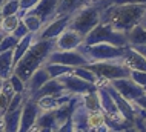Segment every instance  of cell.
<instances>
[{"label":"cell","instance_id":"cell-1","mask_svg":"<svg viewBox=\"0 0 146 132\" xmlns=\"http://www.w3.org/2000/svg\"><path fill=\"white\" fill-rule=\"evenodd\" d=\"M146 14V3H129V5H108L102 11L100 22L111 25L114 29L128 34L140 25Z\"/></svg>","mask_w":146,"mask_h":132},{"label":"cell","instance_id":"cell-2","mask_svg":"<svg viewBox=\"0 0 146 132\" xmlns=\"http://www.w3.org/2000/svg\"><path fill=\"white\" fill-rule=\"evenodd\" d=\"M54 49H56L54 40H35L33 46L28 49V52L14 66V74L26 83L31 75L46 63L49 54Z\"/></svg>","mask_w":146,"mask_h":132},{"label":"cell","instance_id":"cell-3","mask_svg":"<svg viewBox=\"0 0 146 132\" xmlns=\"http://www.w3.org/2000/svg\"><path fill=\"white\" fill-rule=\"evenodd\" d=\"M108 5H111V2H100L94 3V5L85 6L82 9H78L77 13L72 14L69 23V29L76 31L77 34H80L82 37H86L91 31L96 28L102 20V11L105 9Z\"/></svg>","mask_w":146,"mask_h":132},{"label":"cell","instance_id":"cell-4","mask_svg":"<svg viewBox=\"0 0 146 132\" xmlns=\"http://www.w3.org/2000/svg\"><path fill=\"white\" fill-rule=\"evenodd\" d=\"M97 43H109V45H114L118 48L129 46L128 45V35L125 33H120V31L114 29L111 25L103 23V22H100L86 35L82 45L89 46V45H97Z\"/></svg>","mask_w":146,"mask_h":132},{"label":"cell","instance_id":"cell-5","mask_svg":"<svg viewBox=\"0 0 146 132\" xmlns=\"http://www.w3.org/2000/svg\"><path fill=\"white\" fill-rule=\"evenodd\" d=\"M89 71H92L97 75L98 83L100 82H112L117 78H128L129 77V69L121 60H109V62H94L86 65ZM97 83V85H98Z\"/></svg>","mask_w":146,"mask_h":132},{"label":"cell","instance_id":"cell-6","mask_svg":"<svg viewBox=\"0 0 146 132\" xmlns=\"http://www.w3.org/2000/svg\"><path fill=\"white\" fill-rule=\"evenodd\" d=\"M126 48H118V46L109 45V43H97V45H89V46L80 45L78 51L89 60V63H94V62L121 60Z\"/></svg>","mask_w":146,"mask_h":132},{"label":"cell","instance_id":"cell-7","mask_svg":"<svg viewBox=\"0 0 146 132\" xmlns=\"http://www.w3.org/2000/svg\"><path fill=\"white\" fill-rule=\"evenodd\" d=\"M46 63H57V65L63 66H69V68H85L86 65H89V60L85 57L78 49L74 51H58L54 49L49 54Z\"/></svg>","mask_w":146,"mask_h":132},{"label":"cell","instance_id":"cell-8","mask_svg":"<svg viewBox=\"0 0 146 132\" xmlns=\"http://www.w3.org/2000/svg\"><path fill=\"white\" fill-rule=\"evenodd\" d=\"M57 80L63 85L66 92L71 94V95H85V94H91V92H96L97 91V85L85 82V80L76 77L72 72L62 75V77H58Z\"/></svg>","mask_w":146,"mask_h":132},{"label":"cell","instance_id":"cell-9","mask_svg":"<svg viewBox=\"0 0 146 132\" xmlns=\"http://www.w3.org/2000/svg\"><path fill=\"white\" fill-rule=\"evenodd\" d=\"M109 85H111L114 89L121 95V97L126 98L128 101H131V103H134L137 98H140L141 95L146 94L145 88H141V86L137 85V83H134L129 77L128 78L112 80V82H109Z\"/></svg>","mask_w":146,"mask_h":132},{"label":"cell","instance_id":"cell-10","mask_svg":"<svg viewBox=\"0 0 146 132\" xmlns=\"http://www.w3.org/2000/svg\"><path fill=\"white\" fill-rule=\"evenodd\" d=\"M71 17L72 15H58V17L52 19L49 23L43 25L40 33L37 34V40H56L65 29L69 28Z\"/></svg>","mask_w":146,"mask_h":132},{"label":"cell","instance_id":"cell-11","mask_svg":"<svg viewBox=\"0 0 146 132\" xmlns=\"http://www.w3.org/2000/svg\"><path fill=\"white\" fill-rule=\"evenodd\" d=\"M40 107H38L37 101L31 97H26L22 106V115H20V126H19V132H29L34 127L35 121H37L38 115H40Z\"/></svg>","mask_w":146,"mask_h":132},{"label":"cell","instance_id":"cell-12","mask_svg":"<svg viewBox=\"0 0 146 132\" xmlns=\"http://www.w3.org/2000/svg\"><path fill=\"white\" fill-rule=\"evenodd\" d=\"M97 95H98V103H100V111L103 112L105 118L108 120H125L118 112V107L114 103L112 97L109 92L105 89V86L97 85Z\"/></svg>","mask_w":146,"mask_h":132},{"label":"cell","instance_id":"cell-13","mask_svg":"<svg viewBox=\"0 0 146 132\" xmlns=\"http://www.w3.org/2000/svg\"><path fill=\"white\" fill-rule=\"evenodd\" d=\"M54 43H56V49L58 51H74L80 48V45L83 43V37L68 28L54 40Z\"/></svg>","mask_w":146,"mask_h":132},{"label":"cell","instance_id":"cell-14","mask_svg":"<svg viewBox=\"0 0 146 132\" xmlns=\"http://www.w3.org/2000/svg\"><path fill=\"white\" fill-rule=\"evenodd\" d=\"M58 2H60V0H40V2L29 11V14L37 15V17L42 20L43 25H46V23H49L51 20L54 19V15H56Z\"/></svg>","mask_w":146,"mask_h":132},{"label":"cell","instance_id":"cell-15","mask_svg":"<svg viewBox=\"0 0 146 132\" xmlns=\"http://www.w3.org/2000/svg\"><path fill=\"white\" fill-rule=\"evenodd\" d=\"M100 2H105V0H60L54 19L58 17V15H66V14L72 15L74 13H77L78 9H82V8L94 5V3H100ZM106 2H108V0H106Z\"/></svg>","mask_w":146,"mask_h":132},{"label":"cell","instance_id":"cell-16","mask_svg":"<svg viewBox=\"0 0 146 132\" xmlns=\"http://www.w3.org/2000/svg\"><path fill=\"white\" fill-rule=\"evenodd\" d=\"M71 98H72L71 94L62 92V94H56V95H49V97H42V98L35 100V101H37L40 111H54V109L62 107L63 105H66Z\"/></svg>","mask_w":146,"mask_h":132},{"label":"cell","instance_id":"cell-17","mask_svg":"<svg viewBox=\"0 0 146 132\" xmlns=\"http://www.w3.org/2000/svg\"><path fill=\"white\" fill-rule=\"evenodd\" d=\"M121 62H123L131 71H145L146 72V58L132 46L126 48Z\"/></svg>","mask_w":146,"mask_h":132},{"label":"cell","instance_id":"cell-18","mask_svg":"<svg viewBox=\"0 0 146 132\" xmlns=\"http://www.w3.org/2000/svg\"><path fill=\"white\" fill-rule=\"evenodd\" d=\"M49 78L51 77H49V74L46 72L45 68H43V66L38 68V69L28 78V82L25 83V94L28 95V97H31V95L37 92V91L40 89V88L45 85Z\"/></svg>","mask_w":146,"mask_h":132},{"label":"cell","instance_id":"cell-19","mask_svg":"<svg viewBox=\"0 0 146 132\" xmlns=\"http://www.w3.org/2000/svg\"><path fill=\"white\" fill-rule=\"evenodd\" d=\"M88 120H89V111L85 107V105L82 103V98H78V103L76 105L71 115V121H72L74 129H80L86 131L88 129Z\"/></svg>","mask_w":146,"mask_h":132},{"label":"cell","instance_id":"cell-20","mask_svg":"<svg viewBox=\"0 0 146 132\" xmlns=\"http://www.w3.org/2000/svg\"><path fill=\"white\" fill-rule=\"evenodd\" d=\"M62 92H66L62 83L58 82L57 78H49L48 82L37 91V92L31 95V98L38 100L42 97H49V95H56V94H62Z\"/></svg>","mask_w":146,"mask_h":132},{"label":"cell","instance_id":"cell-21","mask_svg":"<svg viewBox=\"0 0 146 132\" xmlns=\"http://www.w3.org/2000/svg\"><path fill=\"white\" fill-rule=\"evenodd\" d=\"M35 40H37V35L29 33V34H26L25 37L17 42V45H15V48L13 49V63H14V66L17 65V62L23 57V55L28 52V49L33 46V43L35 42Z\"/></svg>","mask_w":146,"mask_h":132},{"label":"cell","instance_id":"cell-22","mask_svg":"<svg viewBox=\"0 0 146 132\" xmlns=\"http://www.w3.org/2000/svg\"><path fill=\"white\" fill-rule=\"evenodd\" d=\"M20 115H22V107L13 111V112H5V115L0 118V125H2L3 131L5 132H19Z\"/></svg>","mask_w":146,"mask_h":132},{"label":"cell","instance_id":"cell-23","mask_svg":"<svg viewBox=\"0 0 146 132\" xmlns=\"http://www.w3.org/2000/svg\"><path fill=\"white\" fill-rule=\"evenodd\" d=\"M14 91L11 86L9 80H0V118L5 115L8 105H9L11 98L14 97Z\"/></svg>","mask_w":146,"mask_h":132},{"label":"cell","instance_id":"cell-24","mask_svg":"<svg viewBox=\"0 0 146 132\" xmlns=\"http://www.w3.org/2000/svg\"><path fill=\"white\" fill-rule=\"evenodd\" d=\"M126 35H128V45L129 46H132V48L146 46V26L137 25Z\"/></svg>","mask_w":146,"mask_h":132},{"label":"cell","instance_id":"cell-25","mask_svg":"<svg viewBox=\"0 0 146 132\" xmlns=\"http://www.w3.org/2000/svg\"><path fill=\"white\" fill-rule=\"evenodd\" d=\"M13 72H14L13 51L2 52L0 54V80H8Z\"/></svg>","mask_w":146,"mask_h":132},{"label":"cell","instance_id":"cell-26","mask_svg":"<svg viewBox=\"0 0 146 132\" xmlns=\"http://www.w3.org/2000/svg\"><path fill=\"white\" fill-rule=\"evenodd\" d=\"M34 127H51L52 131H57V120L54 111H42L38 115Z\"/></svg>","mask_w":146,"mask_h":132},{"label":"cell","instance_id":"cell-27","mask_svg":"<svg viewBox=\"0 0 146 132\" xmlns=\"http://www.w3.org/2000/svg\"><path fill=\"white\" fill-rule=\"evenodd\" d=\"M43 68L46 69V72L49 74L51 78H58L65 74H71L72 72V68L69 66H63V65H57V63H45Z\"/></svg>","mask_w":146,"mask_h":132},{"label":"cell","instance_id":"cell-28","mask_svg":"<svg viewBox=\"0 0 146 132\" xmlns=\"http://www.w3.org/2000/svg\"><path fill=\"white\" fill-rule=\"evenodd\" d=\"M22 22L25 23V26L28 28V31L31 34H35L37 35L38 33H40V29L43 28V23H42V20L37 17V15H33V14H25L22 17Z\"/></svg>","mask_w":146,"mask_h":132},{"label":"cell","instance_id":"cell-29","mask_svg":"<svg viewBox=\"0 0 146 132\" xmlns=\"http://www.w3.org/2000/svg\"><path fill=\"white\" fill-rule=\"evenodd\" d=\"M19 22H20V17L19 14H13V15H8V17L2 19V26H0V31L3 34H13L14 29L17 28Z\"/></svg>","mask_w":146,"mask_h":132},{"label":"cell","instance_id":"cell-30","mask_svg":"<svg viewBox=\"0 0 146 132\" xmlns=\"http://www.w3.org/2000/svg\"><path fill=\"white\" fill-rule=\"evenodd\" d=\"M80 98H82V103L85 105V107L89 111V112H96V111H100V103H98L97 91H96V92H91V94L80 95Z\"/></svg>","mask_w":146,"mask_h":132},{"label":"cell","instance_id":"cell-31","mask_svg":"<svg viewBox=\"0 0 146 132\" xmlns=\"http://www.w3.org/2000/svg\"><path fill=\"white\" fill-rule=\"evenodd\" d=\"M20 11V0H5L3 5L0 6V13L2 17H8L13 14H19Z\"/></svg>","mask_w":146,"mask_h":132},{"label":"cell","instance_id":"cell-32","mask_svg":"<svg viewBox=\"0 0 146 132\" xmlns=\"http://www.w3.org/2000/svg\"><path fill=\"white\" fill-rule=\"evenodd\" d=\"M72 74L76 75V77L85 80V82L88 83H92V85H97L98 83V78L97 75L92 72V71H89L88 68H74L72 69Z\"/></svg>","mask_w":146,"mask_h":132},{"label":"cell","instance_id":"cell-33","mask_svg":"<svg viewBox=\"0 0 146 132\" xmlns=\"http://www.w3.org/2000/svg\"><path fill=\"white\" fill-rule=\"evenodd\" d=\"M19 38H15L13 34H5L0 42V54L2 52H6V51H13L15 45H17Z\"/></svg>","mask_w":146,"mask_h":132},{"label":"cell","instance_id":"cell-34","mask_svg":"<svg viewBox=\"0 0 146 132\" xmlns=\"http://www.w3.org/2000/svg\"><path fill=\"white\" fill-rule=\"evenodd\" d=\"M26 97H28V95H26L25 92H23V94H14V97L11 98L9 105H8L6 112H13V111L19 109V107H22V106H23V101H25Z\"/></svg>","mask_w":146,"mask_h":132},{"label":"cell","instance_id":"cell-35","mask_svg":"<svg viewBox=\"0 0 146 132\" xmlns=\"http://www.w3.org/2000/svg\"><path fill=\"white\" fill-rule=\"evenodd\" d=\"M8 80H9L11 86H13V91H14L15 94H23V92H25V82L19 78L14 72L11 74V77L8 78Z\"/></svg>","mask_w":146,"mask_h":132},{"label":"cell","instance_id":"cell-36","mask_svg":"<svg viewBox=\"0 0 146 132\" xmlns=\"http://www.w3.org/2000/svg\"><path fill=\"white\" fill-rule=\"evenodd\" d=\"M129 78H131L134 83H137L139 86L146 89V72L145 71H131V72H129Z\"/></svg>","mask_w":146,"mask_h":132},{"label":"cell","instance_id":"cell-37","mask_svg":"<svg viewBox=\"0 0 146 132\" xmlns=\"http://www.w3.org/2000/svg\"><path fill=\"white\" fill-rule=\"evenodd\" d=\"M26 34H29V31H28V28L25 26V23H23V22H22V19H20V22H19L17 28L14 29L13 35H14L15 38H19V40H20V38H23V37H25Z\"/></svg>","mask_w":146,"mask_h":132},{"label":"cell","instance_id":"cell-38","mask_svg":"<svg viewBox=\"0 0 146 132\" xmlns=\"http://www.w3.org/2000/svg\"><path fill=\"white\" fill-rule=\"evenodd\" d=\"M74 131V127H72V121H71V117L66 120L65 123H62L60 126H58V129L57 132H72Z\"/></svg>","mask_w":146,"mask_h":132},{"label":"cell","instance_id":"cell-39","mask_svg":"<svg viewBox=\"0 0 146 132\" xmlns=\"http://www.w3.org/2000/svg\"><path fill=\"white\" fill-rule=\"evenodd\" d=\"M134 105L139 107V109H141V111H145V112H146V94L141 95L140 98H137L135 101H134Z\"/></svg>","mask_w":146,"mask_h":132},{"label":"cell","instance_id":"cell-40","mask_svg":"<svg viewBox=\"0 0 146 132\" xmlns=\"http://www.w3.org/2000/svg\"><path fill=\"white\" fill-rule=\"evenodd\" d=\"M29 132H54L51 127H33Z\"/></svg>","mask_w":146,"mask_h":132},{"label":"cell","instance_id":"cell-41","mask_svg":"<svg viewBox=\"0 0 146 132\" xmlns=\"http://www.w3.org/2000/svg\"><path fill=\"white\" fill-rule=\"evenodd\" d=\"M134 106H135V105H134ZM135 114H137V117L143 118L145 121H146V112H145V111H141V109H139V107L135 106Z\"/></svg>","mask_w":146,"mask_h":132},{"label":"cell","instance_id":"cell-42","mask_svg":"<svg viewBox=\"0 0 146 132\" xmlns=\"http://www.w3.org/2000/svg\"><path fill=\"white\" fill-rule=\"evenodd\" d=\"M135 49H137V51H139V52H140L141 55H143V57H145V58H146V46H137V48H135Z\"/></svg>","mask_w":146,"mask_h":132},{"label":"cell","instance_id":"cell-43","mask_svg":"<svg viewBox=\"0 0 146 132\" xmlns=\"http://www.w3.org/2000/svg\"><path fill=\"white\" fill-rule=\"evenodd\" d=\"M123 132H140V131H139V129H137L135 126L132 125V126H128V127H126V129H125Z\"/></svg>","mask_w":146,"mask_h":132},{"label":"cell","instance_id":"cell-44","mask_svg":"<svg viewBox=\"0 0 146 132\" xmlns=\"http://www.w3.org/2000/svg\"><path fill=\"white\" fill-rule=\"evenodd\" d=\"M140 25H143V26H146V14H145V17H143V20H141V23Z\"/></svg>","mask_w":146,"mask_h":132},{"label":"cell","instance_id":"cell-45","mask_svg":"<svg viewBox=\"0 0 146 132\" xmlns=\"http://www.w3.org/2000/svg\"><path fill=\"white\" fill-rule=\"evenodd\" d=\"M72 132H86V131H80V129H74Z\"/></svg>","mask_w":146,"mask_h":132},{"label":"cell","instance_id":"cell-46","mask_svg":"<svg viewBox=\"0 0 146 132\" xmlns=\"http://www.w3.org/2000/svg\"><path fill=\"white\" fill-rule=\"evenodd\" d=\"M2 19L3 17H2V13H0V26H2Z\"/></svg>","mask_w":146,"mask_h":132},{"label":"cell","instance_id":"cell-47","mask_svg":"<svg viewBox=\"0 0 146 132\" xmlns=\"http://www.w3.org/2000/svg\"><path fill=\"white\" fill-rule=\"evenodd\" d=\"M0 132H5V131H3V127H2V125H0Z\"/></svg>","mask_w":146,"mask_h":132},{"label":"cell","instance_id":"cell-48","mask_svg":"<svg viewBox=\"0 0 146 132\" xmlns=\"http://www.w3.org/2000/svg\"><path fill=\"white\" fill-rule=\"evenodd\" d=\"M3 2H5V0H0V6H2V5H3Z\"/></svg>","mask_w":146,"mask_h":132},{"label":"cell","instance_id":"cell-49","mask_svg":"<svg viewBox=\"0 0 146 132\" xmlns=\"http://www.w3.org/2000/svg\"><path fill=\"white\" fill-rule=\"evenodd\" d=\"M54 132H57V131H54Z\"/></svg>","mask_w":146,"mask_h":132},{"label":"cell","instance_id":"cell-50","mask_svg":"<svg viewBox=\"0 0 146 132\" xmlns=\"http://www.w3.org/2000/svg\"><path fill=\"white\" fill-rule=\"evenodd\" d=\"M145 123H146V121H145Z\"/></svg>","mask_w":146,"mask_h":132}]
</instances>
